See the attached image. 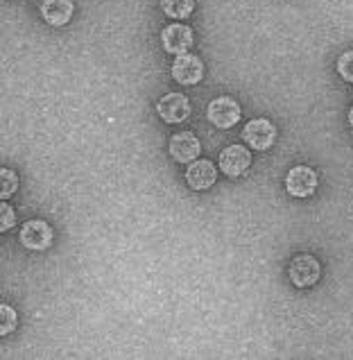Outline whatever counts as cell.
Masks as SVG:
<instances>
[{
    "instance_id": "obj_2",
    "label": "cell",
    "mask_w": 353,
    "mask_h": 360,
    "mask_svg": "<svg viewBox=\"0 0 353 360\" xmlns=\"http://www.w3.org/2000/svg\"><path fill=\"white\" fill-rule=\"evenodd\" d=\"M206 116H209V120L215 127L229 129L240 120V105L231 98H215L209 105V109H206Z\"/></svg>"
},
{
    "instance_id": "obj_13",
    "label": "cell",
    "mask_w": 353,
    "mask_h": 360,
    "mask_svg": "<svg viewBox=\"0 0 353 360\" xmlns=\"http://www.w3.org/2000/svg\"><path fill=\"white\" fill-rule=\"evenodd\" d=\"M161 9L170 18H188L195 9V0H161Z\"/></svg>"
},
{
    "instance_id": "obj_17",
    "label": "cell",
    "mask_w": 353,
    "mask_h": 360,
    "mask_svg": "<svg viewBox=\"0 0 353 360\" xmlns=\"http://www.w3.org/2000/svg\"><path fill=\"white\" fill-rule=\"evenodd\" d=\"M0 218H3V222H0V231H7V229H12L14 224H16L14 211H12V207H9L7 202H3V204H0Z\"/></svg>"
},
{
    "instance_id": "obj_11",
    "label": "cell",
    "mask_w": 353,
    "mask_h": 360,
    "mask_svg": "<svg viewBox=\"0 0 353 360\" xmlns=\"http://www.w3.org/2000/svg\"><path fill=\"white\" fill-rule=\"evenodd\" d=\"M215 177H217L215 166H213L211 161H206V159L193 161L191 166H188V170H186V181H188V186L193 191L211 188L213 184H215Z\"/></svg>"
},
{
    "instance_id": "obj_14",
    "label": "cell",
    "mask_w": 353,
    "mask_h": 360,
    "mask_svg": "<svg viewBox=\"0 0 353 360\" xmlns=\"http://www.w3.org/2000/svg\"><path fill=\"white\" fill-rule=\"evenodd\" d=\"M0 179H3V188H0V198L7 200L9 195H14V193H16V188H18V177H16V172H14V170L3 168V170H0Z\"/></svg>"
},
{
    "instance_id": "obj_15",
    "label": "cell",
    "mask_w": 353,
    "mask_h": 360,
    "mask_svg": "<svg viewBox=\"0 0 353 360\" xmlns=\"http://www.w3.org/2000/svg\"><path fill=\"white\" fill-rule=\"evenodd\" d=\"M0 333L3 335H7V333H12L14 328H16V311L12 306H7V304H3L0 306Z\"/></svg>"
},
{
    "instance_id": "obj_16",
    "label": "cell",
    "mask_w": 353,
    "mask_h": 360,
    "mask_svg": "<svg viewBox=\"0 0 353 360\" xmlns=\"http://www.w3.org/2000/svg\"><path fill=\"white\" fill-rule=\"evenodd\" d=\"M338 73L342 75V79L353 82V50H349V53H345V55L340 57V61H338Z\"/></svg>"
},
{
    "instance_id": "obj_9",
    "label": "cell",
    "mask_w": 353,
    "mask_h": 360,
    "mask_svg": "<svg viewBox=\"0 0 353 360\" xmlns=\"http://www.w3.org/2000/svg\"><path fill=\"white\" fill-rule=\"evenodd\" d=\"M252 163V154L243 146H229L220 154V168L226 177H240Z\"/></svg>"
},
{
    "instance_id": "obj_7",
    "label": "cell",
    "mask_w": 353,
    "mask_h": 360,
    "mask_svg": "<svg viewBox=\"0 0 353 360\" xmlns=\"http://www.w3.org/2000/svg\"><path fill=\"white\" fill-rule=\"evenodd\" d=\"M157 111L165 122L176 125V122H184L191 116V102L184 94H168L159 100Z\"/></svg>"
},
{
    "instance_id": "obj_6",
    "label": "cell",
    "mask_w": 353,
    "mask_h": 360,
    "mask_svg": "<svg viewBox=\"0 0 353 360\" xmlns=\"http://www.w3.org/2000/svg\"><path fill=\"white\" fill-rule=\"evenodd\" d=\"M172 77L184 86H191V84H197V82H202V77H204L202 59L191 55V53L179 55L172 64Z\"/></svg>"
},
{
    "instance_id": "obj_12",
    "label": "cell",
    "mask_w": 353,
    "mask_h": 360,
    "mask_svg": "<svg viewBox=\"0 0 353 360\" xmlns=\"http://www.w3.org/2000/svg\"><path fill=\"white\" fill-rule=\"evenodd\" d=\"M72 7L70 0H41V14H44V20H48L50 25L61 27L66 25L72 18Z\"/></svg>"
},
{
    "instance_id": "obj_5",
    "label": "cell",
    "mask_w": 353,
    "mask_h": 360,
    "mask_svg": "<svg viewBox=\"0 0 353 360\" xmlns=\"http://www.w3.org/2000/svg\"><path fill=\"white\" fill-rule=\"evenodd\" d=\"M193 30L188 25L172 23L161 32V44L165 48V53L170 55H186L193 46Z\"/></svg>"
},
{
    "instance_id": "obj_4",
    "label": "cell",
    "mask_w": 353,
    "mask_h": 360,
    "mask_svg": "<svg viewBox=\"0 0 353 360\" xmlns=\"http://www.w3.org/2000/svg\"><path fill=\"white\" fill-rule=\"evenodd\" d=\"M285 188L293 198H310L317 188V174L308 166H297L288 172Z\"/></svg>"
},
{
    "instance_id": "obj_8",
    "label": "cell",
    "mask_w": 353,
    "mask_h": 360,
    "mask_svg": "<svg viewBox=\"0 0 353 360\" xmlns=\"http://www.w3.org/2000/svg\"><path fill=\"white\" fill-rule=\"evenodd\" d=\"M20 243H23L27 250L41 252L53 243V229H50V224L44 220H30L25 222V227L20 229Z\"/></svg>"
},
{
    "instance_id": "obj_3",
    "label": "cell",
    "mask_w": 353,
    "mask_h": 360,
    "mask_svg": "<svg viewBox=\"0 0 353 360\" xmlns=\"http://www.w3.org/2000/svg\"><path fill=\"white\" fill-rule=\"evenodd\" d=\"M319 263L315 256L310 254H301L297 259L290 263V279L297 288H308V285H315L319 281Z\"/></svg>"
},
{
    "instance_id": "obj_1",
    "label": "cell",
    "mask_w": 353,
    "mask_h": 360,
    "mask_svg": "<svg viewBox=\"0 0 353 360\" xmlns=\"http://www.w3.org/2000/svg\"><path fill=\"white\" fill-rule=\"evenodd\" d=\"M243 136H245L249 148L269 150L274 146V141H276V127L265 118H254V120H249L245 125Z\"/></svg>"
},
{
    "instance_id": "obj_10",
    "label": "cell",
    "mask_w": 353,
    "mask_h": 360,
    "mask_svg": "<svg viewBox=\"0 0 353 360\" xmlns=\"http://www.w3.org/2000/svg\"><path fill=\"white\" fill-rule=\"evenodd\" d=\"M200 150H202L200 141H197V136L191 131H179L170 139V154H172V159L179 163H193L197 159V154H200Z\"/></svg>"
},
{
    "instance_id": "obj_18",
    "label": "cell",
    "mask_w": 353,
    "mask_h": 360,
    "mask_svg": "<svg viewBox=\"0 0 353 360\" xmlns=\"http://www.w3.org/2000/svg\"><path fill=\"white\" fill-rule=\"evenodd\" d=\"M349 122H351V127H353V107H351V111H349Z\"/></svg>"
}]
</instances>
